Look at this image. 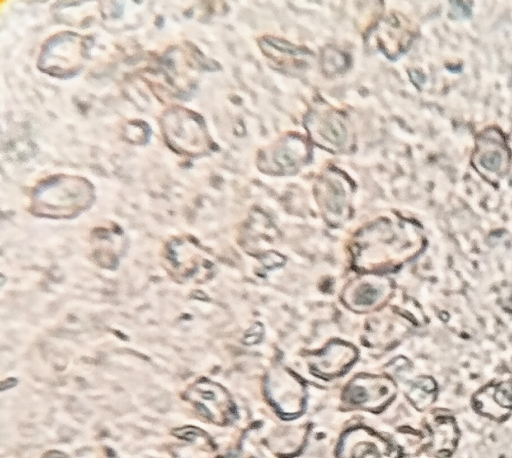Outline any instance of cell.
I'll list each match as a JSON object with an SVG mask.
<instances>
[{"label":"cell","mask_w":512,"mask_h":458,"mask_svg":"<svg viewBox=\"0 0 512 458\" xmlns=\"http://www.w3.org/2000/svg\"><path fill=\"white\" fill-rule=\"evenodd\" d=\"M306 123L313 139L325 147L340 148L346 142V127L341 119L331 112L310 114Z\"/></svg>","instance_id":"6"},{"label":"cell","mask_w":512,"mask_h":458,"mask_svg":"<svg viewBox=\"0 0 512 458\" xmlns=\"http://www.w3.org/2000/svg\"><path fill=\"white\" fill-rule=\"evenodd\" d=\"M306 145L299 139L288 138L276 146L270 158L279 170H291L307 156Z\"/></svg>","instance_id":"9"},{"label":"cell","mask_w":512,"mask_h":458,"mask_svg":"<svg viewBox=\"0 0 512 458\" xmlns=\"http://www.w3.org/2000/svg\"><path fill=\"white\" fill-rule=\"evenodd\" d=\"M160 125L167 145L180 155L198 156L210 147L204 122L187 108L174 106L167 109Z\"/></svg>","instance_id":"2"},{"label":"cell","mask_w":512,"mask_h":458,"mask_svg":"<svg viewBox=\"0 0 512 458\" xmlns=\"http://www.w3.org/2000/svg\"><path fill=\"white\" fill-rule=\"evenodd\" d=\"M476 412L495 421H502L512 412V380L492 383L472 399Z\"/></svg>","instance_id":"4"},{"label":"cell","mask_w":512,"mask_h":458,"mask_svg":"<svg viewBox=\"0 0 512 458\" xmlns=\"http://www.w3.org/2000/svg\"><path fill=\"white\" fill-rule=\"evenodd\" d=\"M481 164L488 170H498L501 164V157L497 152L489 153L488 155L482 157Z\"/></svg>","instance_id":"13"},{"label":"cell","mask_w":512,"mask_h":458,"mask_svg":"<svg viewBox=\"0 0 512 458\" xmlns=\"http://www.w3.org/2000/svg\"><path fill=\"white\" fill-rule=\"evenodd\" d=\"M395 17L383 19L372 31L375 46L387 57H396L403 49V34Z\"/></svg>","instance_id":"8"},{"label":"cell","mask_w":512,"mask_h":458,"mask_svg":"<svg viewBox=\"0 0 512 458\" xmlns=\"http://www.w3.org/2000/svg\"><path fill=\"white\" fill-rule=\"evenodd\" d=\"M125 138L133 144H145L150 137V128L144 122L131 121L124 128Z\"/></svg>","instance_id":"12"},{"label":"cell","mask_w":512,"mask_h":458,"mask_svg":"<svg viewBox=\"0 0 512 458\" xmlns=\"http://www.w3.org/2000/svg\"><path fill=\"white\" fill-rule=\"evenodd\" d=\"M85 48L84 38L77 33L55 34L43 44L38 68L58 78L75 76L82 68Z\"/></svg>","instance_id":"3"},{"label":"cell","mask_w":512,"mask_h":458,"mask_svg":"<svg viewBox=\"0 0 512 458\" xmlns=\"http://www.w3.org/2000/svg\"><path fill=\"white\" fill-rule=\"evenodd\" d=\"M260 45L267 57L280 67L301 70L308 66L309 52L307 50L270 37L262 39Z\"/></svg>","instance_id":"7"},{"label":"cell","mask_w":512,"mask_h":458,"mask_svg":"<svg viewBox=\"0 0 512 458\" xmlns=\"http://www.w3.org/2000/svg\"><path fill=\"white\" fill-rule=\"evenodd\" d=\"M436 383L432 378H420L412 388L410 398L419 409H425L433 403L436 397Z\"/></svg>","instance_id":"10"},{"label":"cell","mask_w":512,"mask_h":458,"mask_svg":"<svg viewBox=\"0 0 512 458\" xmlns=\"http://www.w3.org/2000/svg\"><path fill=\"white\" fill-rule=\"evenodd\" d=\"M348 66L347 56L332 47L327 48L322 54L323 71L327 74L340 73Z\"/></svg>","instance_id":"11"},{"label":"cell","mask_w":512,"mask_h":458,"mask_svg":"<svg viewBox=\"0 0 512 458\" xmlns=\"http://www.w3.org/2000/svg\"><path fill=\"white\" fill-rule=\"evenodd\" d=\"M93 199L87 180L70 175H57L41 182L33 194L32 209L50 217H70L89 206Z\"/></svg>","instance_id":"1"},{"label":"cell","mask_w":512,"mask_h":458,"mask_svg":"<svg viewBox=\"0 0 512 458\" xmlns=\"http://www.w3.org/2000/svg\"><path fill=\"white\" fill-rule=\"evenodd\" d=\"M430 441L428 450L437 458H449L457 448L459 429L455 418L448 412H436L427 422Z\"/></svg>","instance_id":"5"}]
</instances>
